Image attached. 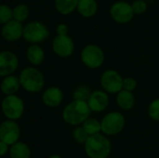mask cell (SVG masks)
Masks as SVG:
<instances>
[{"label":"cell","instance_id":"1","mask_svg":"<svg viewBox=\"0 0 159 158\" xmlns=\"http://www.w3.org/2000/svg\"><path fill=\"white\" fill-rule=\"evenodd\" d=\"M91 110L87 102L73 101L66 105L62 111L64 122L71 126H79L89 118Z\"/></svg>","mask_w":159,"mask_h":158},{"label":"cell","instance_id":"2","mask_svg":"<svg viewBox=\"0 0 159 158\" xmlns=\"http://www.w3.org/2000/svg\"><path fill=\"white\" fill-rule=\"evenodd\" d=\"M111 142L101 133L89 136L85 143V152L89 158H107L111 154Z\"/></svg>","mask_w":159,"mask_h":158},{"label":"cell","instance_id":"3","mask_svg":"<svg viewBox=\"0 0 159 158\" xmlns=\"http://www.w3.org/2000/svg\"><path fill=\"white\" fill-rule=\"evenodd\" d=\"M20 86L24 90L30 93H37L43 90L45 87V77L36 68L26 67L19 76Z\"/></svg>","mask_w":159,"mask_h":158},{"label":"cell","instance_id":"4","mask_svg":"<svg viewBox=\"0 0 159 158\" xmlns=\"http://www.w3.org/2000/svg\"><path fill=\"white\" fill-rule=\"evenodd\" d=\"M22 36L25 41L33 45H37L49 36V31L43 22L33 20L24 25Z\"/></svg>","mask_w":159,"mask_h":158},{"label":"cell","instance_id":"5","mask_svg":"<svg viewBox=\"0 0 159 158\" xmlns=\"http://www.w3.org/2000/svg\"><path fill=\"white\" fill-rule=\"evenodd\" d=\"M102 132L104 135L113 136L120 133L126 124L125 117L122 114L118 112L108 113L103 116L101 121Z\"/></svg>","mask_w":159,"mask_h":158},{"label":"cell","instance_id":"6","mask_svg":"<svg viewBox=\"0 0 159 158\" xmlns=\"http://www.w3.org/2000/svg\"><path fill=\"white\" fill-rule=\"evenodd\" d=\"M82 62L90 69L100 68L104 61V52L97 45H87L81 51Z\"/></svg>","mask_w":159,"mask_h":158},{"label":"cell","instance_id":"7","mask_svg":"<svg viewBox=\"0 0 159 158\" xmlns=\"http://www.w3.org/2000/svg\"><path fill=\"white\" fill-rule=\"evenodd\" d=\"M2 111L8 120H18L23 115L24 102L16 95L6 96L2 102Z\"/></svg>","mask_w":159,"mask_h":158},{"label":"cell","instance_id":"8","mask_svg":"<svg viewBox=\"0 0 159 158\" xmlns=\"http://www.w3.org/2000/svg\"><path fill=\"white\" fill-rule=\"evenodd\" d=\"M123 80L121 74L115 70H106L101 76V85L105 92L118 94L123 90Z\"/></svg>","mask_w":159,"mask_h":158},{"label":"cell","instance_id":"9","mask_svg":"<svg viewBox=\"0 0 159 158\" xmlns=\"http://www.w3.org/2000/svg\"><path fill=\"white\" fill-rule=\"evenodd\" d=\"M112 18L118 23H127L133 18L134 12L131 4L126 1H117L110 7Z\"/></svg>","mask_w":159,"mask_h":158},{"label":"cell","instance_id":"10","mask_svg":"<svg viewBox=\"0 0 159 158\" xmlns=\"http://www.w3.org/2000/svg\"><path fill=\"white\" fill-rule=\"evenodd\" d=\"M20 130L19 125L12 120H6L2 122L0 127V142L12 146L19 142Z\"/></svg>","mask_w":159,"mask_h":158},{"label":"cell","instance_id":"11","mask_svg":"<svg viewBox=\"0 0 159 158\" xmlns=\"http://www.w3.org/2000/svg\"><path fill=\"white\" fill-rule=\"evenodd\" d=\"M52 49L56 55L61 58L70 57L75 49V43L73 39L65 34L60 35L57 34L52 41Z\"/></svg>","mask_w":159,"mask_h":158},{"label":"cell","instance_id":"12","mask_svg":"<svg viewBox=\"0 0 159 158\" xmlns=\"http://www.w3.org/2000/svg\"><path fill=\"white\" fill-rule=\"evenodd\" d=\"M19 66V60L15 53L4 50L0 53V76L11 75Z\"/></svg>","mask_w":159,"mask_h":158},{"label":"cell","instance_id":"13","mask_svg":"<svg viewBox=\"0 0 159 158\" xmlns=\"http://www.w3.org/2000/svg\"><path fill=\"white\" fill-rule=\"evenodd\" d=\"M23 28L24 26H22L21 22L13 19L3 25L1 34L5 40L13 42L20 39L23 35Z\"/></svg>","mask_w":159,"mask_h":158},{"label":"cell","instance_id":"14","mask_svg":"<svg viewBox=\"0 0 159 158\" xmlns=\"http://www.w3.org/2000/svg\"><path fill=\"white\" fill-rule=\"evenodd\" d=\"M88 104L91 112L101 113L108 107L109 97L105 91H102V90L92 91L88 101Z\"/></svg>","mask_w":159,"mask_h":158},{"label":"cell","instance_id":"15","mask_svg":"<svg viewBox=\"0 0 159 158\" xmlns=\"http://www.w3.org/2000/svg\"><path fill=\"white\" fill-rule=\"evenodd\" d=\"M63 101V93L61 88L57 87H51L47 88L42 95L43 103L50 108L58 107Z\"/></svg>","mask_w":159,"mask_h":158},{"label":"cell","instance_id":"16","mask_svg":"<svg viewBox=\"0 0 159 158\" xmlns=\"http://www.w3.org/2000/svg\"><path fill=\"white\" fill-rule=\"evenodd\" d=\"M20 86L19 77H16L14 75H8L4 77V79L1 82V90L2 93L6 96H11L15 95V93L19 90Z\"/></svg>","mask_w":159,"mask_h":158},{"label":"cell","instance_id":"17","mask_svg":"<svg viewBox=\"0 0 159 158\" xmlns=\"http://www.w3.org/2000/svg\"><path fill=\"white\" fill-rule=\"evenodd\" d=\"M26 57L30 63L38 66L43 63L45 60V51L38 45H31L26 51Z\"/></svg>","mask_w":159,"mask_h":158},{"label":"cell","instance_id":"18","mask_svg":"<svg viewBox=\"0 0 159 158\" xmlns=\"http://www.w3.org/2000/svg\"><path fill=\"white\" fill-rule=\"evenodd\" d=\"M117 105L124 111H129L134 107L135 97L132 92L127 90H121L116 96Z\"/></svg>","mask_w":159,"mask_h":158},{"label":"cell","instance_id":"19","mask_svg":"<svg viewBox=\"0 0 159 158\" xmlns=\"http://www.w3.org/2000/svg\"><path fill=\"white\" fill-rule=\"evenodd\" d=\"M76 9L80 15L89 18L96 14L98 4L96 0H79Z\"/></svg>","mask_w":159,"mask_h":158},{"label":"cell","instance_id":"20","mask_svg":"<svg viewBox=\"0 0 159 158\" xmlns=\"http://www.w3.org/2000/svg\"><path fill=\"white\" fill-rule=\"evenodd\" d=\"M9 156L11 158H30L31 150L26 143L18 142L10 147Z\"/></svg>","mask_w":159,"mask_h":158},{"label":"cell","instance_id":"21","mask_svg":"<svg viewBox=\"0 0 159 158\" xmlns=\"http://www.w3.org/2000/svg\"><path fill=\"white\" fill-rule=\"evenodd\" d=\"M79 0H55V7L57 11L62 15H68L77 8Z\"/></svg>","mask_w":159,"mask_h":158},{"label":"cell","instance_id":"22","mask_svg":"<svg viewBox=\"0 0 159 158\" xmlns=\"http://www.w3.org/2000/svg\"><path fill=\"white\" fill-rule=\"evenodd\" d=\"M82 127L89 136L99 134L102 131V124L95 118H89L83 123Z\"/></svg>","mask_w":159,"mask_h":158},{"label":"cell","instance_id":"23","mask_svg":"<svg viewBox=\"0 0 159 158\" xmlns=\"http://www.w3.org/2000/svg\"><path fill=\"white\" fill-rule=\"evenodd\" d=\"M30 14V9L27 5L25 4H18L13 7V19L22 22L27 20Z\"/></svg>","mask_w":159,"mask_h":158},{"label":"cell","instance_id":"24","mask_svg":"<svg viewBox=\"0 0 159 158\" xmlns=\"http://www.w3.org/2000/svg\"><path fill=\"white\" fill-rule=\"evenodd\" d=\"M91 93L92 92H91V90H90V88L89 87H87V86H79L74 91L73 99H74V101H81V102H88Z\"/></svg>","mask_w":159,"mask_h":158},{"label":"cell","instance_id":"25","mask_svg":"<svg viewBox=\"0 0 159 158\" xmlns=\"http://www.w3.org/2000/svg\"><path fill=\"white\" fill-rule=\"evenodd\" d=\"M73 138L75 141L79 144H84L87 142V141L89 138V135L86 132V130L83 129V127L75 128L73 131Z\"/></svg>","mask_w":159,"mask_h":158},{"label":"cell","instance_id":"26","mask_svg":"<svg viewBox=\"0 0 159 158\" xmlns=\"http://www.w3.org/2000/svg\"><path fill=\"white\" fill-rule=\"evenodd\" d=\"M13 20V8H10L7 5L0 6V23L5 24Z\"/></svg>","mask_w":159,"mask_h":158},{"label":"cell","instance_id":"27","mask_svg":"<svg viewBox=\"0 0 159 158\" xmlns=\"http://www.w3.org/2000/svg\"><path fill=\"white\" fill-rule=\"evenodd\" d=\"M148 115L153 120L159 121V99L153 101L150 103L148 108Z\"/></svg>","mask_w":159,"mask_h":158},{"label":"cell","instance_id":"28","mask_svg":"<svg viewBox=\"0 0 159 158\" xmlns=\"http://www.w3.org/2000/svg\"><path fill=\"white\" fill-rule=\"evenodd\" d=\"M134 14H143L147 9V4L144 0H135L131 4Z\"/></svg>","mask_w":159,"mask_h":158},{"label":"cell","instance_id":"29","mask_svg":"<svg viewBox=\"0 0 159 158\" xmlns=\"http://www.w3.org/2000/svg\"><path fill=\"white\" fill-rule=\"evenodd\" d=\"M137 87V81L132 77H127L123 80V90L132 92Z\"/></svg>","mask_w":159,"mask_h":158},{"label":"cell","instance_id":"30","mask_svg":"<svg viewBox=\"0 0 159 158\" xmlns=\"http://www.w3.org/2000/svg\"><path fill=\"white\" fill-rule=\"evenodd\" d=\"M56 33L60 35H65L68 33V26L65 23H60L56 27Z\"/></svg>","mask_w":159,"mask_h":158},{"label":"cell","instance_id":"31","mask_svg":"<svg viewBox=\"0 0 159 158\" xmlns=\"http://www.w3.org/2000/svg\"><path fill=\"white\" fill-rule=\"evenodd\" d=\"M8 146L9 145H7V143L0 142V155H1V156H4L7 152H9Z\"/></svg>","mask_w":159,"mask_h":158},{"label":"cell","instance_id":"32","mask_svg":"<svg viewBox=\"0 0 159 158\" xmlns=\"http://www.w3.org/2000/svg\"><path fill=\"white\" fill-rule=\"evenodd\" d=\"M48 158H61V156H59V155H52L51 156H49Z\"/></svg>","mask_w":159,"mask_h":158}]
</instances>
